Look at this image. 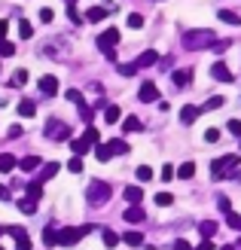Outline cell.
Instances as JSON below:
<instances>
[{"label": "cell", "instance_id": "obj_1", "mask_svg": "<svg viewBox=\"0 0 241 250\" xmlns=\"http://www.w3.org/2000/svg\"><path fill=\"white\" fill-rule=\"evenodd\" d=\"M214 40H217V34H214V31H208V28L186 31V34H183V49H193V52H198V49H208V46H214Z\"/></svg>", "mask_w": 241, "mask_h": 250}, {"label": "cell", "instance_id": "obj_2", "mask_svg": "<svg viewBox=\"0 0 241 250\" xmlns=\"http://www.w3.org/2000/svg\"><path fill=\"white\" fill-rule=\"evenodd\" d=\"M119 40H122L119 28H107L104 34L98 37V49H101V52H104L110 61H116V46H119Z\"/></svg>", "mask_w": 241, "mask_h": 250}, {"label": "cell", "instance_id": "obj_3", "mask_svg": "<svg viewBox=\"0 0 241 250\" xmlns=\"http://www.w3.org/2000/svg\"><path fill=\"white\" fill-rule=\"evenodd\" d=\"M110 195H113V189L104 183V180H92L88 183V189H86V198L92 205H104V202H110Z\"/></svg>", "mask_w": 241, "mask_h": 250}, {"label": "cell", "instance_id": "obj_4", "mask_svg": "<svg viewBox=\"0 0 241 250\" xmlns=\"http://www.w3.org/2000/svg\"><path fill=\"white\" fill-rule=\"evenodd\" d=\"M238 156H223V159H217V162H211V174H214V177H226V174H235L238 171Z\"/></svg>", "mask_w": 241, "mask_h": 250}, {"label": "cell", "instance_id": "obj_5", "mask_svg": "<svg viewBox=\"0 0 241 250\" xmlns=\"http://www.w3.org/2000/svg\"><path fill=\"white\" fill-rule=\"evenodd\" d=\"M88 232H92V226H80V229H73V226H70V229H61V232H58V244L73 247V244H80Z\"/></svg>", "mask_w": 241, "mask_h": 250}, {"label": "cell", "instance_id": "obj_6", "mask_svg": "<svg viewBox=\"0 0 241 250\" xmlns=\"http://www.w3.org/2000/svg\"><path fill=\"white\" fill-rule=\"evenodd\" d=\"M46 137H52V141H67V137H70V125L58 122V119H49V125H46Z\"/></svg>", "mask_w": 241, "mask_h": 250}, {"label": "cell", "instance_id": "obj_7", "mask_svg": "<svg viewBox=\"0 0 241 250\" xmlns=\"http://www.w3.org/2000/svg\"><path fill=\"white\" fill-rule=\"evenodd\" d=\"M137 98H141V104H153V101H159V89H156V83H144V85H141V92H137Z\"/></svg>", "mask_w": 241, "mask_h": 250}, {"label": "cell", "instance_id": "obj_8", "mask_svg": "<svg viewBox=\"0 0 241 250\" xmlns=\"http://www.w3.org/2000/svg\"><path fill=\"white\" fill-rule=\"evenodd\" d=\"M211 77L214 80H220V83H232L235 77H232V70L223 64V61H217V64H211Z\"/></svg>", "mask_w": 241, "mask_h": 250}, {"label": "cell", "instance_id": "obj_9", "mask_svg": "<svg viewBox=\"0 0 241 250\" xmlns=\"http://www.w3.org/2000/svg\"><path fill=\"white\" fill-rule=\"evenodd\" d=\"M125 202H129V205H141L144 202V186H125Z\"/></svg>", "mask_w": 241, "mask_h": 250}, {"label": "cell", "instance_id": "obj_10", "mask_svg": "<svg viewBox=\"0 0 241 250\" xmlns=\"http://www.w3.org/2000/svg\"><path fill=\"white\" fill-rule=\"evenodd\" d=\"M37 85H40V92H43V95H55V92H58V80L52 77V73L40 77V83H37Z\"/></svg>", "mask_w": 241, "mask_h": 250}, {"label": "cell", "instance_id": "obj_11", "mask_svg": "<svg viewBox=\"0 0 241 250\" xmlns=\"http://www.w3.org/2000/svg\"><path fill=\"white\" fill-rule=\"evenodd\" d=\"M156 61H159V52H156V49H147V52H141V58H137L134 64L137 67H153Z\"/></svg>", "mask_w": 241, "mask_h": 250}, {"label": "cell", "instance_id": "obj_12", "mask_svg": "<svg viewBox=\"0 0 241 250\" xmlns=\"http://www.w3.org/2000/svg\"><path fill=\"white\" fill-rule=\"evenodd\" d=\"M171 80H174L177 89H183V85L193 83V70H174V73H171Z\"/></svg>", "mask_w": 241, "mask_h": 250}, {"label": "cell", "instance_id": "obj_13", "mask_svg": "<svg viewBox=\"0 0 241 250\" xmlns=\"http://www.w3.org/2000/svg\"><path fill=\"white\" fill-rule=\"evenodd\" d=\"M122 217H125V223H144V210H141V205H131Z\"/></svg>", "mask_w": 241, "mask_h": 250}, {"label": "cell", "instance_id": "obj_14", "mask_svg": "<svg viewBox=\"0 0 241 250\" xmlns=\"http://www.w3.org/2000/svg\"><path fill=\"white\" fill-rule=\"evenodd\" d=\"M198 116H201V110H198V107H189V104H186V107L180 110V122H186V125H189V122H196Z\"/></svg>", "mask_w": 241, "mask_h": 250}, {"label": "cell", "instance_id": "obj_15", "mask_svg": "<svg viewBox=\"0 0 241 250\" xmlns=\"http://www.w3.org/2000/svg\"><path fill=\"white\" fill-rule=\"evenodd\" d=\"M107 19V9L104 6H92V9H86V21H104Z\"/></svg>", "mask_w": 241, "mask_h": 250}, {"label": "cell", "instance_id": "obj_16", "mask_svg": "<svg viewBox=\"0 0 241 250\" xmlns=\"http://www.w3.org/2000/svg\"><path fill=\"white\" fill-rule=\"evenodd\" d=\"M40 162H43L40 156H24V159L19 162V165H22V171H28V174H31V171H37V168H40Z\"/></svg>", "mask_w": 241, "mask_h": 250}, {"label": "cell", "instance_id": "obj_17", "mask_svg": "<svg viewBox=\"0 0 241 250\" xmlns=\"http://www.w3.org/2000/svg\"><path fill=\"white\" fill-rule=\"evenodd\" d=\"M34 113H37V104H34V101H28V98H24V101H19V116L31 119Z\"/></svg>", "mask_w": 241, "mask_h": 250}, {"label": "cell", "instance_id": "obj_18", "mask_svg": "<svg viewBox=\"0 0 241 250\" xmlns=\"http://www.w3.org/2000/svg\"><path fill=\"white\" fill-rule=\"evenodd\" d=\"M198 232L205 235V238H214V235H217V223H214V220H201L198 223Z\"/></svg>", "mask_w": 241, "mask_h": 250}, {"label": "cell", "instance_id": "obj_19", "mask_svg": "<svg viewBox=\"0 0 241 250\" xmlns=\"http://www.w3.org/2000/svg\"><path fill=\"white\" fill-rule=\"evenodd\" d=\"M70 149H73L77 156H83V153H88V149H92V144H88L86 137H77V141H70Z\"/></svg>", "mask_w": 241, "mask_h": 250}, {"label": "cell", "instance_id": "obj_20", "mask_svg": "<svg viewBox=\"0 0 241 250\" xmlns=\"http://www.w3.org/2000/svg\"><path fill=\"white\" fill-rule=\"evenodd\" d=\"M119 116H122V110H119L116 104H110V107L104 110V122H110V125H116V122H119Z\"/></svg>", "mask_w": 241, "mask_h": 250}, {"label": "cell", "instance_id": "obj_21", "mask_svg": "<svg viewBox=\"0 0 241 250\" xmlns=\"http://www.w3.org/2000/svg\"><path fill=\"white\" fill-rule=\"evenodd\" d=\"M16 162H19L16 156H9V153H0V171H3V174H6V171H12V168H16Z\"/></svg>", "mask_w": 241, "mask_h": 250}, {"label": "cell", "instance_id": "obj_22", "mask_svg": "<svg viewBox=\"0 0 241 250\" xmlns=\"http://www.w3.org/2000/svg\"><path fill=\"white\" fill-rule=\"evenodd\" d=\"M58 174V162H49V165H43V171H40V183L43 180H52Z\"/></svg>", "mask_w": 241, "mask_h": 250}, {"label": "cell", "instance_id": "obj_23", "mask_svg": "<svg viewBox=\"0 0 241 250\" xmlns=\"http://www.w3.org/2000/svg\"><path fill=\"white\" fill-rule=\"evenodd\" d=\"M217 16H220V21H226V24H241V16H235L232 9H220Z\"/></svg>", "mask_w": 241, "mask_h": 250}, {"label": "cell", "instance_id": "obj_24", "mask_svg": "<svg viewBox=\"0 0 241 250\" xmlns=\"http://www.w3.org/2000/svg\"><path fill=\"white\" fill-rule=\"evenodd\" d=\"M122 241L129 244V247H141V244H144V235H141V232H125Z\"/></svg>", "mask_w": 241, "mask_h": 250}, {"label": "cell", "instance_id": "obj_25", "mask_svg": "<svg viewBox=\"0 0 241 250\" xmlns=\"http://www.w3.org/2000/svg\"><path fill=\"white\" fill-rule=\"evenodd\" d=\"M193 174H196V165H193V162H183V165L177 168V177H183V180H189Z\"/></svg>", "mask_w": 241, "mask_h": 250}, {"label": "cell", "instance_id": "obj_26", "mask_svg": "<svg viewBox=\"0 0 241 250\" xmlns=\"http://www.w3.org/2000/svg\"><path fill=\"white\" fill-rule=\"evenodd\" d=\"M107 146H110V153H113V156H122V153H129V144H125V141H110Z\"/></svg>", "mask_w": 241, "mask_h": 250}, {"label": "cell", "instance_id": "obj_27", "mask_svg": "<svg viewBox=\"0 0 241 250\" xmlns=\"http://www.w3.org/2000/svg\"><path fill=\"white\" fill-rule=\"evenodd\" d=\"M19 210H22V214H37V202H34V198H22Z\"/></svg>", "mask_w": 241, "mask_h": 250}, {"label": "cell", "instance_id": "obj_28", "mask_svg": "<svg viewBox=\"0 0 241 250\" xmlns=\"http://www.w3.org/2000/svg\"><path fill=\"white\" fill-rule=\"evenodd\" d=\"M83 137H86V141L92 144V146H98V141H101V134H98V128H95V125H88V128L83 131Z\"/></svg>", "mask_w": 241, "mask_h": 250}, {"label": "cell", "instance_id": "obj_29", "mask_svg": "<svg viewBox=\"0 0 241 250\" xmlns=\"http://www.w3.org/2000/svg\"><path fill=\"white\" fill-rule=\"evenodd\" d=\"M40 195H43V183H40V180L28 183V198H34V202H37V198H40Z\"/></svg>", "mask_w": 241, "mask_h": 250}, {"label": "cell", "instance_id": "obj_30", "mask_svg": "<svg viewBox=\"0 0 241 250\" xmlns=\"http://www.w3.org/2000/svg\"><path fill=\"white\" fill-rule=\"evenodd\" d=\"M95 156H98V162H110L113 153H110V146H107V144H98V146H95Z\"/></svg>", "mask_w": 241, "mask_h": 250}, {"label": "cell", "instance_id": "obj_31", "mask_svg": "<svg viewBox=\"0 0 241 250\" xmlns=\"http://www.w3.org/2000/svg\"><path fill=\"white\" fill-rule=\"evenodd\" d=\"M101 235H104V247H116V244H119V235L113 232V229H104Z\"/></svg>", "mask_w": 241, "mask_h": 250}, {"label": "cell", "instance_id": "obj_32", "mask_svg": "<svg viewBox=\"0 0 241 250\" xmlns=\"http://www.w3.org/2000/svg\"><path fill=\"white\" fill-rule=\"evenodd\" d=\"M122 128H125V134H131V131L141 128V119H137V116H129V119L122 122Z\"/></svg>", "mask_w": 241, "mask_h": 250}, {"label": "cell", "instance_id": "obj_33", "mask_svg": "<svg viewBox=\"0 0 241 250\" xmlns=\"http://www.w3.org/2000/svg\"><path fill=\"white\" fill-rule=\"evenodd\" d=\"M19 34H22V40H31V37H34V28H31V21H19Z\"/></svg>", "mask_w": 241, "mask_h": 250}, {"label": "cell", "instance_id": "obj_34", "mask_svg": "<svg viewBox=\"0 0 241 250\" xmlns=\"http://www.w3.org/2000/svg\"><path fill=\"white\" fill-rule=\"evenodd\" d=\"M116 70L122 73V77H134V73L141 70V67H137V64H116Z\"/></svg>", "mask_w": 241, "mask_h": 250}, {"label": "cell", "instance_id": "obj_35", "mask_svg": "<svg viewBox=\"0 0 241 250\" xmlns=\"http://www.w3.org/2000/svg\"><path fill=\"white\" fill-rule=\"evenodd\" d=\"M150 177H153V168H150V165H141V168H137V180H141V183H147Z\"/></svg>", "mask_w": 241, "mask_h": 250}, {"label": "cell", "instance_id": "obj_36", "mask_svg": "<svg viewBox=\"0 0 241 250\" xmlns=\"http://www.w3.org/2000/svg\"><path fill=\"white\" fill-rule=\"evenodd\" d=\"M43 244H49V247L58 244V232H55V229H46V232H43Z\"/></svg>", "mask_w": 241, "mask_h": 250}, {"label": "cell", "instance_id": "obj_37", "mask_svg": "<svg viewBox=\"0 0 241 250\" xmlns=\"http://www.w3.org/2000/svg\"><path fill=\"white\" fill-rule=\"evenodd\" d=\"M67 101H70V104H77V107H83V104H86V101H83V95H80L77 89H67Z\"/></svg>", "mask_w": 241, "mask_h": 250}, {"label": "cell", "instance_id": "obj_38", "mask_svg": "<svg viewBox=\"0 0 241 250\" xmlns=\"http://www.w3.org/2000/svg\"><path fill=\"white\" fill-rule=\"evenodd\" d=\"M28 83V70H16L12 73V85H24Z\"/></svg>", "mask_w": 241, "mask_h": 250}, {"label": "cell", "instance_id": "obj_39", "mask_svg": "<svg viewBox=\"0 0 241 250\" xmlns=\"http://www.w3.org/2000/svg\"><path fill=\"white\" fill-rule=\"evenodd\" d=\"M0 55H3V58L16 55V46H12V43H6V40H0Z\"/></svg>", "mask_w": 241, "mask_h": 250}, {"label": "cell", "instance_id": "obj_40", "mask_svg": "<svg viewBox=\"0 0 241 250\" xmlns=\"http://www.w3.org/2000/svg\"><path fill=\"white\" fill-rule=\"evenodd\" d=\"M129 28H144V16H137V12H131V16H129Z\"/></svg>", "mask_w": 241, "mask_h": 250}, {"label": "cell", "instance_id": "obj_41", "mask_svg": "<svg viewBox=\"0 0 241 250\" xmlns=\"http://www.w3.org/2000/svg\"><path fill=\"white\" fill-rule=\"evenodd\" d=\"M171 202H174V198H171V192H159V195H156V205H159V208H168Z\"/></svg>", "mask_w": 241, "mask_h": 250}, {"label": "cell", "instance_id": "obj_42", "mask_svg": "<svg viewBox=\"0 0 241 250\" xmlns=\"http://www.w3.org/2000/svg\"><path fill=\"white\" fill-rule=\"evenodd\" d=\"M217 107H223V98H220V95H217V98H211V101L201 107V113H205V110H217Z\"/></svg>", "mask_w": 241, "mask_h": 250}, {"label": "cell", "instance_id": "obj_43", "mask_svg": "<svg viewBox=\"0 0 241 250\" xmlns=\"http://www.w3.org/2000/svg\"><path fill=\"white\" fill-rule=\"evenodd\" d=\"M67 168H70L73 174H80V171H83V159H80V156H73V159L67 162Z\"/></svg>", "mask_w": 241, "mask_h": 250}, {"label": "cell", "instance_id": "obj_44", "mask_svg": "<svg viewBox=\"0 0 241 250\" xmlns=\"http://www.w3.org/2000/svg\"><path fill=\"white\" fill-rule=\"evenodd\" d=\"M6 232H9V235H12V238H16V241H19V238H24V235H28V232H24L22 226H6Z\"/></svg>", "mask_w": 241, "mask_h": 250}, {"label": "cell", "instance_id": "obj_45", "mask_svg": "<svg viewBox=\"0 0 241 250\" xmlns=\"http://www.w3.org/2000/svg\"><path fill=\"white\" fill-rule=\"evenodd\" d=\"M217 205H220L223 214H232V205H229V198H226V195H220V198H217Z\"/></svg>", "mask_w": 241, "mask_h": 250}, {"label": "cell", "instance_id": "obj_46", "mask_svg": "<svg viewBox=\"0 0 241 250\" xmlns=\"http://www.w3.org/2000/svg\"><path fill=\"white\" fill-rule=\"evenodd\" d=\"M205 141L217 144V141H220V128H208V131H205Z\"/></svg>", "mask_w": 241, "mask_h": 250}, {"label": "cell", "instance_id": "obj_47", "mask_svg": "<svg viewBox=\"0 0 241 250\" xmlns=\"http://www.w3.org/2000/svg\"><path fill=\"white\" fill-rule=\"evenodd\" d=\"M226 223H229L232 229H241V217L238 214H226Z\"/></svg>", "mask_w": 241, "mask_h": 250}, {"label": "cell", "instance_id": "obj_48", "mask_svg": "<svg viewBox=\"0 0 241 250\" xmlns=\"http://www.w3.org/2000/svg\"><path fill=\"white\" fill-rule=\"evenodd\" d=\"M16 250H31V238H28V235H24V238H19V241H16Z\"/></svg>", "mask_w": 241, "mask_h": 250}, {"label": "cell", "instance_id": "obj_49", "mask_svg": "<svg viewBox=\"0 0 241 250\" xmlns=\"http://www.w3.org/2000/svg\"><path fill=\"white\" fill-rule=\"evenodd\" d=\"M174 250H193V247H189L186 238H177V241H174Z\"/></svg>", "mask_w": 241, "mask_h": 250}, {"label": "cell", "instance_id": "obj_50", "mask_svg": "<svg viewBox=\"0 0 241 250\" xmlns=\"http://www.w3.org/2000/svg\"><path fill=\"white\" fill-rule=\"evenodd\" d=\"M174 174H177V171H174L171 165H165V168H162V180H171V177H174Z\"/></svg>", "mask_w": 241, "mask_h": 250}, {"label": "cell", "instance_id": "obj_51", "mask_svg": "<svg viewBox=\"0 0 241 250\" xmlns=\"http://www.w3.org/2000/svg\"><path fill=\"white\" fill-rule=\"evenodd\" d=\"M40 21H43V24L52 21V9H40Z\"/></svg>", "mask_w": 241, "mask_h": 250}, {"label": "cell", "instance_id": "obj_52", "mask_svg": "<svg viewBox=\"0 0 241 250\" xmlns=\"http://www.w3.org/2000/svg\"><path fill=\"white\" fill-rule=\"evenodd\" d=\"M229 131H232V134H241V119H232V122H229Z\"/></svg>", "mask_w": 241, "mask_h": 250}, {"label": "cell", "instance_id": "obj_53", "mask_svg": "<svg viewBox=\"0 0 241 250\" xmlns=\"http://www.w3.org/2000/svg\"><path fill=\"white\" fill-rule=\"evenodd\" d=\"M193 250H214V241H211V238H205V241H201L198 247H193Z\"/></svg>", "mask_w": 241, "mask_h": 250}, {"label": "cell", "instance_id": "obj_54", "mask_svg": "<svg viewBox=\"0 0 241 250\" xmlns=\"http://www.w3.org/2000/svg\"><path fill=\"white\" fill-rule=\"evenodd\" d=\"M80 116H83V119H86V122H92V110H88V107H86V104H83V107H80Z\"/></svg>", "mask_w": 241, "mask_h": 250}, {"label": "cell", "instance_id": "obj_55", "mask_svg": "<svg viewBox=\"0 0 241 250\" xmlns=\"http://www.w3.org/2000/svg\"><path fill=\"white\" fill-rule=\"evenodd\" d=\"M214 49H217V52H226V49H229V40H220V43H214Z\"/></svg>", "mask_w": 241, "mask_h": 250}, {"label": "cell", "instance_id": "obj_56", "mask_svg": "<svg viewBox=\"0 0 241 250\" xmlns=\"http://www.w3.org/2000/svg\"><path fill=\"white\" fill-rule=\"evenodd\" d=\"M9 137H22V125H12V128H9Z\"/></svg>", "mask_w": 241, "mask_h": 250}, {"label": "cell", "instance_id": "obj_57", "mask_svg": "<svg viewBox=\"0 0 241 250\" xmlns=\"http://www.w3.org/2000/svg\"><path fill=\"white\" fill-rule=\"evenodd\" d=\"M6 31H9V24H6V21H0V40H6Z\"/></svg>", "mask_w": 241, "mask_h": 250}, {"label": "cell", "instance_id": "obj_58", "mask_svg": "<svg viewBox=\"0 0 241 250\" xmlns=\"http://www.w3.org/2000/svg\"><path fill=\"white\" fill-rule=\"evenodd\" d=\"M0 198H9V189H6V186H0Z\"/></svg>", "mask_w": 241, "mask_h": 250}, {"label": "cell", "instance_id": "obj_59", "mask_svg": "<svg viewBox=\"0 0 241 250\" xmlns=\"http://www.w3.org/2000/svg\"><path fill=\"white\" fill-rule=\"evenodd\" d=\"M223 250H235V247H232V244H226V247H223Z\"/></svg>", "mask_w": 241, "mask_h": 250}, {"label": "cell", "instance_id": "obj_60", "mask_svg": "<svg viewBox=\"0 0 241 250\" xmlns=\"http://www.w3.org/2000/svg\"><path fill=\"white\" fill-rule=\"evenodd\" d=\"M0 250H3V247H0Z\"/></svg>", "mask_w": 241, "mask_h": 250}, {"label": "cell", "instance_id": "obj_61", "mask_svg": "<svg viewBox=\"0 0 241 250\" xmlns=\"http://www.w3.org/2000/svg\"><path fill=\"white\" fill-rule=\"evenodd\" d=\"M0 232H3V229H0Z\"/></svg>", "mask_w": 241, "mask_h": 250}]
</instances>
